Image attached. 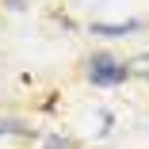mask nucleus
I'll use <instances>...</instances> for the list:
<instances>
[{"label":"nucleus","mask_w":149,"mask_h":149,"mask_svg":"<svg viewBox=\"0 0 149 149\" xmlns=\"http://www.w3.org/2000/svg\"><path fill=\"white\" fill-rule=\"evenodd\" d=\"M126 77H130V65L118 61V57H111V54H96L92 61H88V80H92L96 88H115Z\"/></svg>","instance_id":"obj_1"},{"label":"nucleus","mask_w":149,"mask_h":149,"mask_svg":"<svg viewBox=\"0 0 149 149\" xmlns=\"http://www.w3.org/2000/svg\"><path fill=\"white\" fill-rule=\"evenodd\" d=\"M96 35H126V31H138V23H92Z\"/></svg>","instance_id":"obj_2"},{"label":"nucleus","mask_w":149,"mask_h":149,"mask_svg":"<svg viewBox=\"0 0 149 149\" xmlns=\"http://www.w3.org/2000/svg\"><path fill=\"white\" fill-rule=\"evenodd\" d=\"M46 149H73V141L61 138V134H50V138H46Z\"/></svg>","instance_id":"obj_3"}]
</instances>
